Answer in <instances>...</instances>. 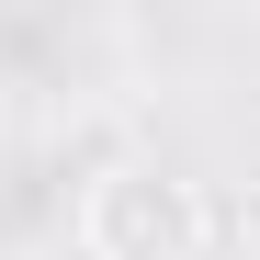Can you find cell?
Segmentation results:
<instances>
[{
  "mask_svg": "<svg viewBox=\"0 0 260 260\" xmlns=\"http://www.w3.org/2000/svg\"><path fill=\"white\" fill-rule=\"evenodd\" d=\"M68 226H79V260H204L215 249V204L170 158H102L79 181Z\"/></svg>",
  "mask_w": 260,
  "mask_h": 260,
  "instance_id": "1",
  "label": "cell"
}]
</instances>
